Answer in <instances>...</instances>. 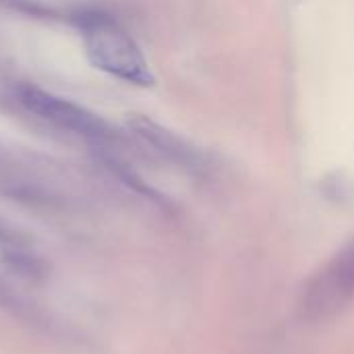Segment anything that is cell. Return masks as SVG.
I'll list each match as a JSON object with an SVG mask.
<instances>
[{"mask_svg":"<svg viewBox=\"0 0 354 354\" xmlns=\"http://www.w3.org/2000/svg\"><path fill=\"white\" fill-rule=\"evenodd\" d=\"M83 52L87 60L127 83L151 85L153 75L135 39L114 21L95 17L83 31Z\"/></svg>","mask_w":354,"mask_h":354,"instance_id":"6da1fadb","label":"cell"},{"mask_svg":"<svg viewBox=\"0 0 354 354\" xmlns=\"http://www.w3.org/2000/svg\"><path fill=\"white\" fill-rule=\"evenodd\" d=\"M354 303V236L307 282L299 311L309 324L338 317Z\"/></svg>","mask_w":354,"mask_h":354,"instance_id":"7a4b0ae2","label":"cell"}]
</instances>
